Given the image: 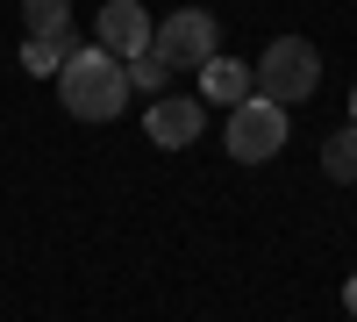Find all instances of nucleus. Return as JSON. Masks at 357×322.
I'll return each instance as SVG.
<instances>
[{"mask_svg": "<svg viewBox=\"0 0 357 322\" xmlns=\"http://www.w3.org/2000/svg\"><path fill=\"white\" fill-rule=\"evenodd\" d=\"M222 143H229V158H236V165H272V158L286 151V108H272L264 94L236 101V108H229Z\"/></svg>", "mask_w": 357, "mask_h": 322, "instance_id": "7ed1b4c3", "label": "nucleus"}, {"mask_svg": "<svg viewBox=\"0 0 357 322\" xmlns=\"http://www.w3.org/2000/svg\"><path fill=\"white\" fill-rule=\"evenodd\" d=\"M350 122H357V86H350Z\"/></svg>", "mask_w": 357, "mask_h": 322, "instance_id": "ddd939ff", "label": "nucleus"}, {"mask_svg": "<svg viewBox=\"0 0 357 322\" xmlns=\"http://www.w3.org/2000/svg\"><path fill=\"white\" fill-rule=\"evenodd\" d=\"M57 94L79 122H114V115L129 108V79H122V57H107L100 43L93 50H72L65 72H57Z\"/></svg>", "mask_w": 357, "mask_h": 322, "instance_id": "f257e3e1", "label": "nucleus"}, {"mask_svg": "<svg viewBox=\"0 0 357 322\" xmlns=\"http://www.w3.org/2000/svg\"><path fill=\"white\" fill-rule=\"evenodd\" d=\"M143 129H151L158 151H186V143H200V129H207V108L186 101V94H158V108H143Z\"/></svg>", "mask_w": 357, "mask_h": 322, "instance_id": "39448f33", "label": "nucleus"}, {"mask_svg": "<svg viewBox=\"0 0 357 322\" xmlns=\"http://www.w3.org/2000/svg\"><path fill=\"white\" fill-rule=\"evenodd\" d=\"M151 50L165 57L172 72H200L207 57L222 50V36H215V15H200V8H178V15H165V22L151 29Z\"/></svg>", "mask_w": 357, "mask_h": 322, "instance_id": "20e7f679", "label": "nucleus"}, {"mask_svg": "<svg viewBox=\"0 0 357 322\" xmlns=\"http://www.w3.org/2000/svg\"><path fill=\"white\" fill-rule=\"evenodd\" d=\"M22 22H29V36H65L72 29V0H22Z\"/></svg>", "mask_w": 357, "mask_h": 322, "instance_id": "9d476101", "label": "nucleus"}, {"mask_svg": "<svg viewBox=\"0 0 357 322\" xmlns=\"http://www.w3.org/2000/svg\"><path fill=\"white\" fill-rule=\"evenodd\" d=\"M122 79H129V94L143 86V94H165V79H172V65L158 50H136V57H122Z\"/></svg>", "mask_w": 357, "mask_h": 322, "instance_id": "9b49d317", "label": "nucleus"}, {"mask_svg": "<svg viewBox=\"0 0 357 322\" xmlns=\"http://www.w3.org/2000/svg\"><path fill=\"white\" fill-rule=\"evenodd\" d=\"M72 50H79V43H72V29H65V36H29V50H22V72H36V79H57Z\"/></svg>", "mask_w": 357, "mask_h": 322, "instance_id": "6e6552de", "label": "nucleus"}, {"mask_svg": "<svg viewBox=\"0 0 357 322\" xmlns=\"http://www.w3.org/2000/svg\"><path fill=\"white\" fill-rule=\"evenodd\" d=\"M200 94L215 101V108H236V101H250V65H236V57H207L200 65Z\"/></svg>", "mask_w": 357, "mask_h": 322, "instance_id": "0eeeda50", "label": "nucleus"}, {"mask_svg": "<svg viewBox=\"0 0 357 322\" xmlns=\"http://www.w3.org/2000/svg\"><path fill=\"white\" fill-rule=\"evenodd\" d=\"M321 86V50L307 36H272V50L250 65V94H264L272 108H293Z\"/></svg>", "mask_w": 357, "mask_h": 322, "instance_id": "f03ea898", "label": "nucleus"}, {"mask_svg": "<svg viewBox=\"0 0 357 322\" xmlns=\"http://www.w3.org/2000/svg\"><path fill=\"white\" fill-rule=\"evenodd\" d=\"M321 165H329V180H336V186H357V122L336 129L329 143H321Z\"/></svg>", "mask_w": 357, "mask_h": 322, "instance_id": "1a4fd4ad", "label": "nucleus"}, {"mask_svg": "<svg viewBox=\"0 0 357 322\" xmlns=\"http://www.w3.org/2000/svg\"><path fill=\"white\" fill-rule=\"evenodd\" d=\"M343 308H350V315H357V272H350V286H343Z\"/></svg>", "mask_w": 357, "mask_h": 322, "instance_id": "f8f14e48", "label": "nucleus"}, {"mask_svg": "<svg viewBox=\"0 0 357 322\" xmlns=\"http://www.w3.org/2000/svg\"><path fill=\"white\" fill-rule=\"evenodd\" d=\"M93 43L107 57H136V50H151V15H143V0H107L100 22H93Z\"/></svg>", "mask_w": 357, "mask_h": 322, "instance_id": "423d86ee", "label": "nucleus"}]
</instances>
